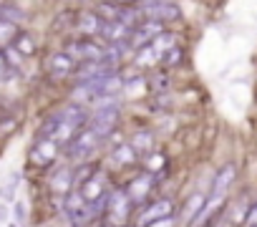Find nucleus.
Instances as JSON below:
<instances>
[{"mask_svg":"<svg viewBox=\"0 0 257 227\" xmlns=\"http://www.w3.org/2000/svg\"><path fill=\"white\" fill-rule=\"evenodd\" d=\"M56 117V124H53V132H51V139L58 144V147H66L73 137H76V132L86 124V111L78 106V103H71V106H66L63 111H56L53 113Z\"/></svg>","mask_w":257,"mask_h":227,"instance_id":"obj_1","label":"nucleus"},{"mask_svg":"<svg viewBox=\"0 0 257 227\" xmlns=\"http://www.w3.org/2000/svg\"><path fill=\"white\" fill-rule=\"evenodd\" d=\"M123 88V81L118 73L108 71V73H101V76H93V78H86L76 86V98H108L113 93H118Z\"/></svg>","mask_w":257,"mask_h":227,"instance_id":"obj_2","label":"nucleus"},{"mask_svg":"<svg viewBox=\"0 0 257 227\" xmlns=\"http://www.w3.org/2000/svg\"><path fill=\"white\" fill-rule=\"evenodd\" d=\"M101 142H103V139H101L93 129H88V127L83 124V127L76 132V137L66 144V157H68V159H78V162H81V159L91 157V154L101 147Z\"/></svg>","mask_w":257,"mask_h":227,"instance_id":"obj_3","label":"nucleus"},{"mask_svg":"<svg viewBox=\"0 0 257 227\" xmlns=\"http://www.w3.org/2000/svg\"><path fill=\"white\" fill-rule=\"evenodd\" d=\"M116 124H118V106H116V103H101V106L91 113V117L86 119V127L93 129L101 139H106L108 134H113Z\"/></svg>","mask_w":257,"mask_h":227,"instance_id":"obj_4","label":"nucleus"},{"mask_svg":"<svg viewBox=\"0 0 257 227\" xmlns=\"http://www.w3.org/2000/svg\"><path fill=\"white\" fill-rule=\"evenodd\" d=\"M63 212H66L68 222H73V224H83L93 217V209L88 207V202L83 199V194L78 189L63 194Z\"/></svg>","mask_w":257,"mask_h":227,"instance_id":"obj_5","label":"nucleus"},{"mask_svg":"<svg viewBox=\"0 0 257 227\" xmlns=\"http://www.w3.org/2000/svg\"><path fill=\"white\" fill-rule=\"evenodd\" d=\"M78 192L83 194V199L88 202V207L93 209V214L98 212V202H103L106 204V182H103V177H101V172L96 169L81 187H78Z\"/></svg>","mask_w":257,"mask_h":227,"instance_id":"obj_6","label":"nucleus"},{"mask_svg":"<svg viewBox=\"0 0 257 227\" xmlns=\"http://www.w3.org/2000/svg\"><path fill=\"white\" fill-rule=\"evenodd\" d=\"M103 53H106V48H101L91 36H83V38H78V41H73L71 46H68V56L76 61H91V58H103Z\"/></svg>","mask_w":257,"mask_h":227,"instance_id":"obj_7","label":"nucleus"},{"mask_svg":"<svg viewBox=\"0 0 257 227\" xmlns=\"http://www.w3.org/2000/svg\"><path fill=\"white\" fill-rule=\"evenodd\" d=\"M144 18H154V21H174L179 18V8L174 3H167V0H144L142 6Z\"/></svg>","mask_w":257,"mask_h":227,"instance_id":"obj_8","label":"nucleus"},{"mask_svg":"<svg viewBox=\"0 0 257 227\" xmlns=\"http://www.w3.org/2000/svg\"><path fill=\"white\" fill-rule=\"evenodd\" d=\"M128 207H132V199H128V194L121 189V192H111L106 194V214H111V222H123L126 214H128Z\"/></svg>","mask_w":257,"mask_h":227,"instance_id":"obj_9","label":"nucleus"},{"mask_svg":"<svg viewBox=\"0 0 257 227\" xmlns=\"http://www.w3.org/2000/svg\"><path fill=\"white\" fill-rule=\"evenodd\" d=\"M128 33H132V28L123 26L116 18H101V23H98V36L106 38L108 43H126Z\"/></svg>","mask_w":257,"mask_h":227,"instance_id":"obj_10","label":"nucleus"},{"mask_svg":"<svg viewBox=\"0 0 257 227\" xmlns=\"http://www.w3.org/2000/svg\"><path fill=\"white\" fill-rule=\"evenodd\" d=\"M56 154H58V144L51 137H38V144L31 152V162L38 164V167H46L56 159Z\"/></svg>","mask_w":257,"mask_h":227,"instance_id":"obj_11","label":"nucleus"},{"mask_svg":"<svg viewBox=\"0 0 257 227\" xmlns=\"http://www.w3.org/2000/svg\"><path fill=\"white\" fill-rule=\"evenodd\" d=\"M152 187H154V174L147 172V174H139L134 182H128V187L123 192L128 194V199H132V202H139V199H144L152 192Z\"/></svg>","mask_w":257,"mask_h":227,"instance_id":"obj_12","label":"nucleus"},{"mask_svg":"<svg viewBox=\"0 0 257 227\" xmlns=\"http://www.w3.org/2000/svg\"><path fill=\"white\" fill-rule=\"evenodd\" d=\"M48 73L51 76H58V78H63V76H68L71 71H73V58L68 56V53H53L51 58H48Z\"/></svg>","mask_w":257,"mask_h":227,"instance_id":"obj_13","label":"nucleus"},{"mask_svg":"<svg viewBox=\"0 0 257 227\" xmlns=\"http://www.w3.org/2000/svg\"><path fill=\"white\" fill-rule=\"evenodd\" d=\"M172 209H174L172 199H157V202H152V204H149V207L144 209V217L139 219V224H152L154 219L172 214Z\"/></svg>","mask_w":257,"mask_h":227,"instance_id":"obj_14","label":"nucleus"},{"mask_svg":"<svg viewBox=\"0 0 257 227\" xmlns=\"http://www.w3.org/2000/svg\"><path fill=\"white\" fill-rule=\"evenodd\" d=\"M71 187H73V174L68 172V169H61V172H56L53 177H51V189L56 192V194H66V192H71Z\"/></svg>","mask_w":257,"mask_h":227,"instance_id":"obj_15","label":"nucleus"},{"mask_svg":"<svg viewBox=\"0 0 257 227\" xmlns=\"http://www.w3.org/2000/svg\"><path fill=\"white\" fill-rule=\"evenodd\" d=\"M204 202H207V197H204L202 192L192 194V197H189V202H187V204H184V209H182V222H192V219L202 212Z\"/></svg>","mask_w":257,"mask_h":227,"instance_id":"obj_16","label":"nucleus"},{"mask_svg":"<svg viewBox=\"0 0 257 227\" xmlns=\"http://www.w3.org/2000/svg\"><path fill=\"white\" fill-rule=\"evenodd\" d=\"M98 23H101V16H96V13H83V16L78 18V31H81L83 36H93V33H98Z\"/></svg>","mask_w":257,"mask_h":227,"instance_id":"obj_17","label":"nucleus"},{"mask_svg":"<svg viewBox=\"0 0 257 227\" xmlns=\"http://www.w3.org/2000/svg\"><path fill=\"white\" fill-rule=\"evenodd\" d=\"M137 159H139V154H137V149H134L132 144H123V147H118V149L113 152V162H116V164H121V167L134 164Z\"/></svg>","mask_w":257,"mask_h":227,"instance_id":"obj_18","label":"nucleus"},{"mask_svg":"<svg viewBox=\"0 0 257 227\" xmlns=\"http://www.w3.org/2000/svg\"><path fill=\"white\" fill-rule=\"evenodd\" d=\"M16 23L13 21H6V18H0V51H6L11 43H13V38H16Z\"/></svg>","mask_w":257,"mask_h":227,"instance_id":"obj_19","label":"nucleus"},{"mask_svg":"<svg viewBox=\"0 0 257 227\" xmlns=\"http://www.w3.org/2000/svg\"><path fill=\"white\" fill-rule=\"evenodd\" d=\"M11 46L16 48V53H23V56H33V51H36V43L28 33H16Z\"/></svg>","mask_w":257,"mask_h":227,"instance_id":"obj_20","label":"nucleus"},{"mask_svg":"<svg viewBox=\"0 0 257 227\" xmlns=\"http://www.w3.org/2000/svg\"><path fill=\"white\" fill-rule=\"evenodd\" d=\"M96 169H98L96 164H81V167L76 169V174H73V182L81 187V184H83V182H86V179H88V177H91Z\"/></svg>","mask_w":257,"mask_h":227,"instance_id":"obj_21","label":"nucleus"},{"mask_svg":"<svg viewBox=\"0 0 257 227\" xmlns=\"http://www.w3.org/2000/svg\"><path fill=\"white\" fill-rule=\"evenodd\" d=\"M134 149L142 154V152H149L152 149V134L149 132H139L137 139H134Z\"/></svg>","mask_w":257,"mask_h":227,"instance_id":"obj_22","label":"nucleus"},{"mask_svg":"<svg viewBox=\"0 0 257 227\" xmlns=\"http://www.w3.org/2000/svg\"><path fill=\"white\" fill-rule=\"evenodd\" d=\"M242 222H244V224H249V227H252V224H257V202L247 207V212H244Z\"/></svg>","mask_w":257,"mask_h":227,"instance_id":"obj_23","label":"nucleus"},{"mask_svg":"<svg viewBox=\"0 0 257 227\" xmlns=\"http://www.w3.org/2000/svg\"><path fill=\"white\" fill-rule=\"evenodd\" d=\"M162 61L164 63H177V61H182V51L179 48H169L167 56H162Z\"/></svg>","mask_w":257,"mask_h":227,"instance_id":"obj_24","label":"nucleus"},{"mask_svg":"<svg viewBox=\"0 0 257 227\" xmlns=\"http://www.w3.org/2000/svg\"><path fill=\"white\" fill-rule=\"evenodd\" d=\"M116 3H118V6H132L134 0H116Z\"/></svg>","mask_w":257,"mask_h":227,"instance_id":"obj_25","label":"nucleus"},{"mask_svg":"<svg viewBox=\"0 0 257 227\" xmlns=\"http://www.w3.org/2000/svg\"><path fill=\"white\" fill-rule=\"evenodd\" d=\"M98 3H111V0H98Z\"/></svg>","mask_w":257,"mask_h":227,"instance_id":"obj_26","label":"nucleus"}]
</instances>
